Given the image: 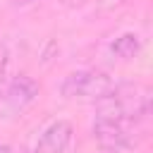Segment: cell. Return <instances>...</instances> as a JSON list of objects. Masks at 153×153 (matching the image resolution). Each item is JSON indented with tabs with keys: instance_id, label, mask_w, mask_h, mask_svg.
Here are the masks:
<instances>
[{
	"instance_id": "ba28073f",
	"label": "cell",
	"mask_w": 153,
	"mask_h": 153,
	"mask_svg": "<svg viewBox=\"0 0 153 153\" xmlns=\"http://www.w3.org/2000/svg\"><path fill=\"white\" fill-rule=\"evenodd\" d=\"M0 153H10V146L7 143H0Z\"/></svg>"
},
{
	"instance_id": "6da1fadb",
	"label": "cell",
	"mask_w": 153,
	"mask_h": 153,
	"mask_svg": "<svg viewBox=\"0 0 153 153\" xmlns=\"http://www.w3.org/2000/svg\"><path fill=\"white\" fill-rule=\"evenodd\" d=\"M100 110L98 115H112V117H124L134 122H146L151 115V88L141 81H124L115 84V88L98 100Z\"/></svg>"
},
{
	"instance_id": "9c48e42d",
	"label": "cell",
	"mask_w": 153,
	"mask_h": 153,
	"mask_svg": "<svg viewBox=\"0 0 153 153\" xmlns=\"http://www.w3.org/2000/svg\"><path fill=\"white\" fill-rule=\"evenodd\" d=\"M84 0H67V5H81Z\"/></svg>"
},
{
	"instance_id": "7a4b0ae2",
	"label": "cell",
	"mask_w": 153,
	"mask_h": 153,
	"mask_svg": "<svg viewBox=\"0 0 153 153\" xmlns=\"http://www.w3.org/2000/svg\"><path fill=\"white\" fill-rule=\"evenodd\" d=\"M141 122L124 120V117H112V115H96V122L91 127L93 141L103 151H129L139 143V131Z\"/></svg>"
},
{
	"instance_id": "8992f818",
	"label": "cell",
	"mask_w": 153,
	"mask_h": 153,
	"mask_svg": "<svg viewBox=\"0 0 153 153\" xmlns=\"http://www.w3.org/2000/svg\"><path fill=\"white\" fill-rule=\"evenodd\" d=\"M141 45H143V41H141L139 33L124 31V33H120V36L110 43V53H112L117 60L127 62V60H134V57L141 53Z\"/></svg>"
},
{
	"instance_id": "277c9868",
	"label": "cell",
	"mask_w": 153,
	"mask_h": 153,
	"mask_svg": "<svg viewBox=\"0 0 153 153\" xmlns=\"http://www.w3.org/2000/svg\"><path fill=\"white\" fill-rule=\"evenodd\" d=\"M41 93V86L33 76L29 74H17L7 81L5 91L0 93V105H2V112L5 115H19L24 112Z\"/></svg>"
},
{
	"instance_id": "52a82bcc",
	"label": "cell",
	"mask_w": 153,
	"mask_h": 153,
	"mask_svg": "<svg viewBox=\"0 0 153 153\" xmlns=\"http://www.w3.org/2000/svg\"><path fill=\"white\" fill-rule=\"evenodd\" d=\"M31 2H36V0H14V5H19V7H24V5H31Z\"/></svg>"
},
{
	"instance_id": "5b68a950",
	"label": "cell",
	"mask_w": 153,
	"mask_h": 153,
	"mask_svg": "<svg viewBox=\"0 0 153 153\" xmlns=\"http://www.w3.org/2000/svg\"><path fill=\"white\" fill-rule=\"evenodd\" d=\"M72 136H74V127L67 120H57L43 129L31 153H65L72 143Z\"/></svg>"
},
{
	"instance_id": "3957f363",
	"label": "cell",
	"mask_w": 153,
	"mask_h": 153,
	"mask_svg": "<svg viewBox=\"0 0 153 153\" xmlns=\"http://www.w3.org/2000/svg\"><path fill=\"white\" fill-rule=\"evenodd\" d=\"M115 79L103 72V69H76L69 72L60 86L62 96L67 100H103L112 88H115Z\"/></svg>"
}]
</instances>
